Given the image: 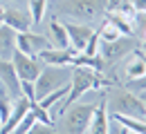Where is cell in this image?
Wrapping results in <instances>:
<instances>
[{"label": "cell", "instance_id": "obj_1", "mask_svg": "<svg viewBox=\"0 0 146 134\" xmlns=\"http://www.w3.org/2000/svg\"><path fill=\"white\" fill-rule=\"evenodd\" d=\"M110 80L101 72L92 69V67H83V65H74L70 69V92L65 94L63 98V105H61V114L72 105L76 103L81 96L90 90H101V87H108Z\"/></svg>", "mask_w": 146, "mask_h": 134}, {"label": "cell", "instance_id": "obj_2", "mask_svg": "<svg viewBox=\"0 0 146 134\" xmlns=\"http://www.w3.org/2000/svg\"><path fill=\"white\" fill-rule=\"evenodd\" d=\"M106 105L110 107L112 114L130 116V118H146V105L142 103V98L128 87L112 92L110 101H106Z\"/></svg>", "mask_w": 146, "mask_h": 134}, {"label": "cell", "instance_id": "obj_3", "mask_svg": "<svg viewBox=\"0 0 146 134\" xmlns=\"http://www.w3.org/2000/svg\"><path fill=\"white\" fill-rule=\"evenodd\" d=\"M68 83H70L68 65H43V69L36 78V103L43 96H47L50 92H54Z\"/></svg>", "mask_w": 146, "mask_h": 134}, {"label": "cell", "instance_id": "obj_4", "mask_svg": "<svg viewBox=\"0 0 146 134\" xmlns=\"http://www.w3.org/2000/svg\"><path fill=\"white\" fill-rule=\"evenodd\" d=\"M61 14L74 20L90 22L106 14V0H65L61 5Z\"/></svg>", "mask_w": 146, "mask_h": 134}, {"label": "cell", "instance_id": "obj_5", "mask_svg": "<svg viewBox=\"0 0 146 134\" xmlns=\"http://www.w3.org/2000/svg\"><path fill=\"white\" fill-rule=\"evenodd\" d=\"M94 103H72L63 112V130L65 134H86L90 125Z\"/></svg>", "mask_w": 146, "mask_h": 134}, {"label": "cell", "instance_id": "obj_6", "mask_svg": "<svg viewBox=\"0 0 146 134\" xmlns=\"http://www.w3.org/2000/svg\"><path fill=\"white\" fill-rule=\"evenodd\" d=\"M11 63H14V69H16L20 80H36L40 69H43V63H40L38 56H27V54L18 52V49H14Z\"/></svg>", "mask_w": 146, "mask_h": 134}, {"label": "cell", "instance_id": "obj_7", "mask_svg": "<svg viewBox=\"0 0 146 134\" xmlns=\"http://www.w3.org/2000/svg\"><path fill=\"white\" fill-rule=\"evenodd\" d=\"M50 47H52V40H47L40 34H34V31H18L16 34V49L27 56H38L43 49H50Z\"/></svg>", "mask_w": 146, "mask_h": 134}, {"label": "cell", "instance_id": "obj_8", "mask_svg": "<svg viewBox=\"0 0 146 134\" xmlns=\"http://www.w3.org/2000/svg\"><path fill=\"white\" fill-rule=\"evenodd\" d=\"M135 49H137V45H135V40L130 38V36H119L117 40L101 42L99 56L104 58V63H106V60H119V58H124L126 54L135 52Z\"/></svg>", "mask_w": 146, "mask_h": 134}, {"label": "cell", "instance_id": "obj_9", "mask_svg": "<svg viewBox=\"0 0 146 134\" xmlns=\"http://www.w3.org/2000/svg\"><path fill=\"white\" fill-rule=\"evenodd\" d=\"M63 27L68 31V40H70V47L76 49V52H83V47L88 45L90 36L94 34L90 25L86 22H72V20H63Z\"/></svg>", "mask_w": 146, "mask_h": 134}, {"label": "cell", "instance_id": "obj_10", "mask_svg": "<svg viewBox=\"0 0 146 134\" xmlns=\"http://www.w3.org/2000/svg\"><path fill=\"white\" fill-rule=\"evenodd\" d=\"M86 134H110V116H108V105H106V94H101V101L94 105V112H92Z\"/></svg>", "mask_w": 146, "mask_h": 134}, {"label": "cell", "instance_id": "obj_11", "mask_svg": "<svg viewBox=\"0 0 146 134\" xmlns=\"http://www.w3.org/2000/svg\"><path fill=\"white\" fill-rule=\"evenodd\" d=\"M29 105H32V103H29L25 96H20L18 101H14V107H11L9 116L0 123V134H11L14 132V127H16L20 121L25 118V114L29 112Z\"/></svg>", "mask_w": 146, "mask_h": 134}, {"label": "cell", "instance_id": "obj_12", "mask_svg": "<svg viewBox=\"0 0 146 134\" xmlns=\"http://www.w3.org/2000/svg\"><path fill=\"white\" fill-rule=\"evenodd\" d=\"M0 83H5V87L9 90L14 101L20 98V78L14 69V63L7 58H0Z\"/></svg>", "mask_w": 146, "mask_h": 134}, {"label": "cell", "instance_id": "obj_13", "mask_svg": "<svg viewBox=\"0 0 146 134\" xmlns=\"http://www.w3.org/2000/svg\"><path fill=\"white\" fill-rule=\"evenodd\" d=\"M79 52L72 49V47H65V49H58V47H50V49H43L38 58H40V63L43 65H68L70 67V63H72V58L76 56Z\"/></svg>", "mask_w": 146, "mask_h": 134}, {"label": "cell", "instance_id": "obj_14", "mask_svg": "<svg viewBox=\"0 0 146 134\" xmlns=\"http://www.w3.org/2000/svg\"><path fill=\"white\" fill-rule=\"evenodd\" d=\"M7 27H11L16 34L18 31H29L32 27V18L27 11H20V9H5V20H2Z\"/></svg>", "mask_w": 146, "mask_h": 134}, {"label": "cell", "instance_id": "obj_15", "mask_svg": "<svg viewBox=\"0 0 146 134\" xmlns=\"http://www.w3.org/2000/svg\"><path fill=\"white\" fill-rule=\"evenodd\" d=\"M135 58H130V63H126V80H137L146 74V56L144 52L135 49L133 52Z\"/></svg>", "mask_w": 146, "mask_h": 134}, {"label": "cell", "instance_id": "obj_16", "mask_svg": "<svg viewBox=\"0 0 146 134\" xmlns=\"http://www.w3.org/2000/svg\"><path fill=\"white\" fill-rule=\"evenodd\" d=\"M50 36H52V42H54V47H58V49H65V47H70L68 31H65L63 22L56 18V16H52V20H50Z\"/></svg>", "mask_w": 146, "mask_h": 134}, {"label": "cell", "instance_id": "obj_17", "mask_svg": "<svg viewBox=\"0 0 146 134\" xmlns=\"http://www.w3.org/2000/svg\"><path fill=\"white\" fill-rule=\"evenodd\" d=\"M14 49H16V31L2 22L0 25V56H11Z\"/></svg>", "mask_w": 146, "mask_h": 134}, {"label": "cell", "instance_id": "obj_18", "mask_svg": "<svg viewBox=\"0 0 146 134\" xmlns=\"http://www.w3.org/2000/svg\"><path fill=\"white\" fill-rule=\"evenodd\" d=\"M106 11L124 14V16H128L133 22H135V16H137V11H135V7H133L130 0H106Z\"/></svg>", "mask_w": 146, "mask_h": 134}, {"label": "cell", "instance_id": "obj_19", "mask_svg": "<svg viewBox=\"0 0 146 134\" xmlns=\"http://www.w3.org/2000/svg\"><path fill=\"white\" fill-rule=\"evenodd\" d=\"M68 92H70V83H68V85H63V87H58V90H54V92H50L47 96H43V98L38 101V105H40L43 110H50V107H52L54 103H58V101H63Z\"/></svg>", "mask_w": 146, "mask_h": 134}, {"label": "cell", "instance_id": "obj_20", "mask_svg": "<svg viewBox=\"0 0 146 134\" xmlns=\"http://www.w3.org/2000/svg\"><path fill=\"white\" fill-rule=\"evenodd\" d=\"M97 34H99V40H101V42H110V40H117L119 36H124V34H121V31H119V29H117L108 18L101 22V27H99V31H97Z\"/></svg>", "mask_w": 146, "mask_h": 134}, {"label": "cell", "instance_id": "obj_21", "mask_svg": "<svg viewBox=\"0 0 146 134\" xmlns=\"http://www.w3.org/2000/svg\"><path fill=\"white\" fill-rule=\"evenodd\" d=\"M11 107H14V98L9 94V90L5 87V83H0V121H5L9 116Z\"/></svg>", "mask_w": 146, "mask_h": 134}, {"label": "cell", "instance_id": "obj_22", "mask_svg": "<svg viewBox=\"0 0 146 134\" xmlns=\"http://www.w3.org/2000/svg\"><path fill=\"white\" fill-rule=\"evenodd\" d=\"M45 7H47V0H29V18H32V25H38L43 20Z\"/></svg>", "mask_w": 146, "mask_h": 134}, {"label": "cell", "instance_id": "obj_23", "mask_svg": "<svg viewBox=\"0 0 146 134\" xmlns=\"http://www.w3.org/2000/svg\"><path fill=\"white\" fill-rule=\"evenodd\" d=\"M20 96L29 103H36V80H20Z\"/></svg>", "mask_w": 146, "mask_h": 134}, {"label": "cell", "instance_id": "obj_24", "mask_svg": "<svg viewBox=\"0 0 146 134\" xmlns=\"http://www.w3.org/2000/svg\"><path fill=\"white\" fill-rule=\"evenodd\" d=\"M29 112H32V114L36 116V121H38V123L52 125V116L47 114V110H43V107H40L38 103H32V105H29Z\"/></svg>", "mask_w": 146, "mask_h": 134}, {"label": "cell", "instance_id": "obj_25", "mask_svg": "<svg viewBox=\"0 0 146 134\" xmlns=\"http://www.w3.org/2000/svg\"><path fill=\"white\" fill-rule=\"evenodd\" d=\"M99 42H101V40H99V34L94 31V34L90 36V40H88V45L83 47L81 54H86V56H97V54H99Z\"/></svg>", "mask_w": 146, "mask_h": 134}, {"label": "cell", "instance_id": "obj_26", "mask_svg": "<svg viewBox=\"0 0 146 134\" xmlns=\"http://www.w3.org/2000/svg\"><path fill=\"white\" fill-rule=\"evenodd\" d=\"M34 121H36V116L32 114V112H27V114H25V118H23L18 125L14 127V132H11V134H25L29 127H32V125H34Z\"/></svg>", "mask_w": 146, "mask_h": 134}, {"label": "cell", "instance_id": "obj_27", "mask_svg": "<svg viewBox=\"0 0 146 134\" xmlns=\"http://www.w3.org/2000/svg\"><path fill=\"white\" fill-rule=\"evenodd\" d=\"M25 134H58V132H56L52 125H45V123H38V121H34V125H32V127H29Z\"/></svg>", "mask_w": 146, "mask_h": 134}, {"label": "cell", "instance_id": "obj_28", "mask_svg": "<svg viewBox=\"0 0 146 134\" xmlns=\"http://www.w3.org/2000/svg\"><path fill=\"white\" fill-rule=\"evenodd\" d=\"M144 56H146V54H144ZM128 90H135V92L146 90V74L142 78H137V80H128Z\"/></svg>", "mask_w": 146, "mask_h": 134}, {"label": "cell", "instance_id": "obj_29", "mask_svg": "<svg viewBox=\"0 0 146 134\" xmlns=\"http://www.w3.org/2000/svg\"><path fill=\"white\" fill-rule=\"evenodd\" d=\"M110 134H135V132H130V130H126L124 125H115V127H110Z\"/></svg>", "mask_w": 146, "mask_h": 134}, {"label": "cell", "instance_id": "obj_30", "mask_svg": "<svg viewBox=\"0 0 146 134\" xmlns=\"http://www.w3.org/2000/svg\"><path fill=\"white\" fill-rule=\"evenodd\" d=\"M130 2H133L135 11H146V0H130Z\"/></svg>", "mask_w": 146, "mask_h": 134}, {"label": "cell", "instance_id": "obj_31", "mask_svg": "<svg viewBox=\"0 0 146 134\" xmlns=\"http://www.w3.org/2000/svg\"><path fill=\"white\" fill-rule=\"evenodd\" d=\"M139 98H142V103L146 105V90H142V96H139Z\"/></svg>", "mask_w": 146, "mask_h": 134}, {"label": "cell", "instance_id": "obj_32", "mask_svg": "<svg viewBox=\"0 0 146 134\" xmlns=\"http://www.w3.org/2000/svg\"><path fill=\"white\" fill-rule=\"evenodd\" d=\"M2 20H5V9L0 7V25H2Z\"/></svg>", "mask_w": 146, "mask_h": 134}, {"label": "cell", "instance_id": "obj_33", "mask_svg": "<svg viewBox=\"0 0 146 134\" xmlns=\"http://www.w3.org/2000/svg\"><path fill=\"white\" fill-rule=\"evenodd\" d=\"M144 40H146V29H144Z\"/></svg>", "mask_w": 146, "mask_h": 134}, {"label": "cell", "instance_id": "obj_34", "mask_svg": "<svg viewBox=\"0 0 146 134\" xmlns=\"http://www.w3.org/2000/svg\"><path fill=\"white\" fill-rule=\"evenodd\" d=\"M0 123H2V121H0Z\"/></svg>", "mask_w": 146, "mask_h": 134}]
</instances>
